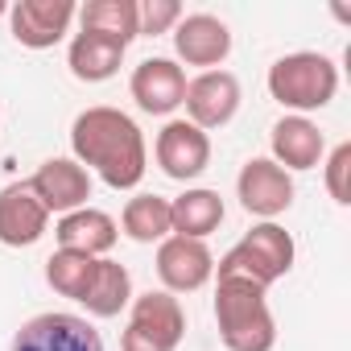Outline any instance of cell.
I'll return each mask as SVG.
<instances>
[{
    "mask_svg": "<svg viewBox=\"0 0 351 351\" xmlns=\"http://www.w3.org/2000/svg\"><path fill=\"white\" fill-rule=\"evenodd\" d=\"M71 153L87 173H99V182L112 191H136L149 169V149L136 120L108 104H95L75 116Z\"/></svg>",
    "mask_w": 351,
    "mask_h": 351,
    "instance_id": "6da1fadb",
    "label": "cell"
},
{
    "mask_svg": "<svg viewBox=\"0 0 351 351\" xmlns=\"http://www.w3.org/2000/svg\"><path fill=\"white\" fill-rule=\"evenodd\" d=\"M269 289L244 277H219L215 285V326L228 351H273L277 322L269 310Z\"/></svg>",
    "mask_w": 351,
    "mask_h": 351,
    "instance_id": "7a4b0ae2",
    "label": "cell"
},
{
    "mask_svg": "<svg viewBox=\"0 0 351 351\" xmlns=\"http://www.w3.org/2000/svg\"><path fill=\"white\" fill-rule=\"evenodd\" d=\"M335 91H339V66L318 50H298L269 66V95L281 108H289V116L326 108Z\"/></svg>",
    "mask_w": 351,
    "mask_h": 351,
    "instance_id": "3957f363",
    "label": "cell"
},
{
    "mask_svg": "<svg viewBox=\"0 0 351 351\" xmlns=\"http://www.w3.org/2000/svg\"><path fill=\"white\" fill-rule=\"evenodd\" d=\"M293 236L281 223H252L244 232V240L236 248H228L215 265V277H244L261 289H269L273 281H281L293 269Z\"/></svg>",
    "mask_w": 351,
    "mask_h": 351,
    "instance_id": "277c9868",
    "label": "cell"
},
{
    "mask_svg": "<svg viewBox=\"0 0 351 351\" xmlns=\"http://www.w3.org/2000/svg\"><path fill=\"white\" fill-rule=\"evenodd\" d=\"M182 335H186V314L173 293H165V289L132 293L120 351H178Z\"/></svg>",
    "mask_w": 351,
    "mask_h": 351,
    "instance_id": "5b68a950",
    "label": "cell"
},
{
    "mask_svg": "<svg viewBox=\"0 0 351 351\" xmlns=\"http://www.w3.org/2000/svg\"><path fill=\"white\" fill-rule=\"evenodd\" d=\"M236 199L252 219L277 223V215L293 207V173H285L273 157H252L236 178Z\"/></svg>",
    "mask_w": 351,
    "mask_h": 351,
    "instance_id": "8992f818",
    "label": "cell"
},
{
    "mask_svg": "<svg viewBox=\"0 0 351 351\" xmlns=\"http://www.w3.org/2000/svg\"><path fill=\"white\" fill-rule=\"evenodd\" d=\"M9 351H104V339L83 314L46 310V314H34L29 322H21Z\"/></svg>",
    "mask_w": 351,
    "mask_h": 351,
    "instance_id": "52a82bcc",
    "label": "cell"
},
{
    "mask_svg": "<svg viewBox=\"0 0 351 351\" xmlns=\"http://www.w3.org/2000/svg\"><path fill=\"white\" fill-rule=\"evenodd\" d=\"M240 99H244L240 79H236L232 71H223V66H219V71H203V75L186 79L182 108H186V120H191L195 128L211 132V128H223V124H232V120H236Z\"/></svg>",
    "mask_w": 351,
    "mask_h": 351,
    "instance_id": "ba28073f",
    "label": "cell"
},
{
    "mask_svg": "<svg viewBox=\"0 0 351 351\" xmlns=\"http://www.w3.org/2000/svg\"><path fill=\"white\" fill-rule=\"evenodd\" d=\"M153 157H157L165 178L195 182L199 173L211 165V136L203 128H195L191 120H165V128L157 132Z\"/></svg>",
    "mask_w": 351,
    "mask_h": 351,
    "instance_id": "9c48e42d",
    "label": "cell"
},
{
    "mask_svg": "<svg viewBox=\"0 0 351 351\" xmlns=\"http://www.w3.org/2000/svg\"><path fill=\"white\" fill-rule=\"evenodd\" d=\"M79 17L75 0H17L9 5V29L25 50H50L71 34V21Z\"/></svg>",
    "mask_w": 351,
    "mask_h": 351,
    "instance_id": "30bf717a",
    "label": "cell"
},
{
    "mask_svg": "<svg viewBox=\"0 0 351 351\" xmlns=\"http://www.w3.org/2000/svg\"><path fill=\"white\" fill-rule=\"evenodd\" d=\"M157 277L165 293H195L215 277V256L207 240H186V236H165L157 244Z\"/></svg>",
    "mask_w": 351,
    "mask_h": 351,
    "instance_id": "8fae6325",
    "label": "cell"
},
{
    "mask_svg": "<svg viewBox=\"0 0 351 351\" xmlns=\"http://www.w3.org/2000/svg\"><path fill=\"white\" fill-rule=\"evenodd\" d=\"M173 54L186 66L219 71L232 54V29L215 13H182V21L173 25Z\"/></svg>",
    "mask_w": 351,
    "mask_h": 351,
    "instance_id": "7c38bea8",
    "label": "cell"
},
{
    "mask_svg": "<svg viewBox=\"0 0 351 351\" xmlns=\"http://www.w3.org/2000/svg\"><path fill=\"white\" fill-rule=\"evenodd\" d=\"M29 191L42 199V207L50 215H71L79 207H87L91 199V173L75 161V157H50L38 165L34 178H25Z\"/></svg>",
    "mask_w": 351,
    "mask_h": 351,
    "instance_id": "4fadbf2b",
    "label": "cell"
},
{
    "mask_svg": "<svg viewBox=\"0 0 351 351\" xmlns=\"http://www.w3.org/2000/svg\"><path fill=\"white\" fill-rule=\"evenodd\" d=\"M128 91L145 116H173L182 108V95H186V71L173 58H145L132 71Z\"/></svg>",
    "mask_w": 351,
    "mask_h": 351,
    "instance_id": "5bb4252c",
    "label": "cell"
},
{
    "mask_svg": "<svg viewBox=\"0 0 351 351\" xmlns=\"http://www.w3.org/2000/svg\"><path fill=\"white\" fill-rule=\"evenodd\" d=\"M50 211L29 191V182H9L0 191V244L5 248H29L46 236Z\"/></svg>",
    "mask_w": 351,
    "mask_h": 351,
    "instance_id": "9a60e30c",
    "label": "cell"
},
{
    "mask_svg": "<svg viewBox=\"0 0 351 351\" xmlns=\"http://www.w3.org/2000/svg\"><path fill=\"white\" fill-rule=\"evenodd\" d=\"M269 149H273V161L293 173V169H314L322 165L326 157V136L322 128L310 120V116H281L273 124V136H269Z\"/></svg>",
    "mask_w": 351,
    "mask_h": 351,
    "instance_id": "2e32d148",
    "label": "cell"
},
{
    "mask_svg": "<svg viewBox=\"0 0 351 351\" xmlns=\"http://www.w3.org/2000/svg\"><path fill=\"white\" fill-rule=\"evenodd\" d=\"M54 240L58 248H71V252H83V256H108L120 240V228L108 211L99 207H79L71 215H58L54 223Z\"/></svg>",
    "mask_w": 351,
    "mask_h": 351,
    "instance_id": "e0dca14e",
    "label": "cell"
},
{
    "mask_svg": "<svg viewBox=\"0 0 351 351\" xmlns=\"http://www.w3.org/2000/svg\"><path fill=\"white\" fill-rule=\"evenodd\" d=\"M223 215L228 207L219 191H207V186H191L178 199H169V232L186 236V240H207L211 232H219Z\"/></svg>",
    "mask_w": 351,
    "mask_h": 351,
    "instance_id": "ac0fdd59",
    "label": "cell"
},
{
    "mask_svg": "<svg viewBox=\"0 0 351 351\" xmlns=\"http://www.w3.org/2000/svg\"><path fill=\"white\" fill-rule=\"evenodd\" d=\"M120 62H124V46L104 34H87V29H79L66 50V66L79 83H108L120 71Z\"/></svg>",
    "mask_w": 351,
    "mask_h": 351,
    "instance_id": "d6986e66",
    "label": "cell"
},
{
    "mask_svg": "<svg viewBox=\"0 0 351 351\" xmlns=\"http://www.w3.org/2000/svg\"><path fill=\"white\" fill-rule=\"evenodd\" d=\"M79 306H83L91 318H116L120 310L132 306V273H128L120 261L99 256L95 277H91V285H87V293H83Z\"/></svg>",
    "mask_w": 351,
    "mask_h": 351,
    "instance_id": "ffe728a7",
    "label": "cell"
},
{
    "mask_svg": "<svg viewBox=\"0 0 351 351\" xmlns=\"http://www.w3.org/2000/svg\"><path fill=\"white\" fill-rule=\"evenodd\" d=\"M79 25L87 34H104L120 42L124 50L141 38V17H136V0H87L79 9Z\"/></svg>",
    "mask_w": 351,
    "mask_h": 351,
    "instance_id": "44dd1931",
    "label": "cell"
},
{
    "mask_svg": "<svg viewBox=\"0 0 351 351\" xmlns=\"http://www.w3.org/2000/svg\"><path fill=\"white\" fill-rule=\"evenodd\" d=\"M116 228H124V236L136 240V244H161L165 236H173L169 232V199H161V195L128 199Z\"/></svg>",
    "mask_w": 351,
    "mask_h": 351,
    "instance_id": "7402d4cb",
    "label": "cell"
},
{
    "mask_svg": "<svg viewBox=\"0 0 351 351\" xmlns=\"http://www.w3.org/2000/svg\"><path fill=\"white\" fill-rule=\"evenodd\" d=\"M95 265L99 256H83V252H71V248H58L50 261H46V281L54 293L71 298V302H83L91 277H95Z\"/></svg>",
    "mask_w": 351,
    "mask_h": 351,
    "instance_id": "603a6c76",
    "label": "cell"
},
{
    "mask_svg": "<svg viewBox=\"0 0 351 351\" xmlns=\"http://www.w3.org/2000/svg\"><path fill=\"white\" fill-rule=\"evenodd\" d=\"M326 195L339 203V207H347L351 203V141H339L330 153H326Z\"/></svg>",
    "mask_w": 351,
    "mask_h": 351,
    "instance_id": "cb8c5ba5",
    "label": "cell"
},
{
    "mask_svg": "<svg viewBox=\"0 0 351 351\" xmlns=\"http://www.w3.org/2000/svg\"><path fill=\"white\" fill-rule=\"evenodd\" d=\"M136 17H141V38L173 34V25L182 21V5H178V0H141Z\"/></svg>",
    "mask_w": 351,
    "mask_h": 351,
    "instance_id": "d4e9b609",
    "label": "cell"
},
{
    "mask_svg": "<svg viewBox=\"0 0 351 351\" xmlns=\"http://www.w3.org/2000/svg\"><path fill=\"white\" fill-rule=\"evenodd\" d=\"M0 17H9V5H5V0H0Z\"/></svg>",
    "mask_w": 351,
    "mask_h": 351,
    "instance_id": "484cf974",
    "label": "cell"
}]
</instances>
